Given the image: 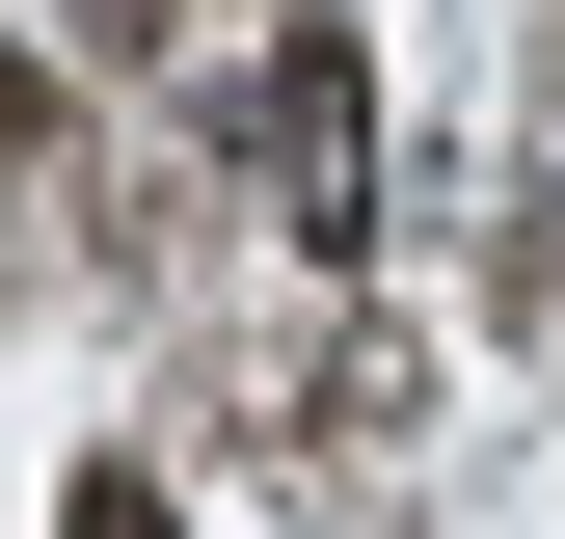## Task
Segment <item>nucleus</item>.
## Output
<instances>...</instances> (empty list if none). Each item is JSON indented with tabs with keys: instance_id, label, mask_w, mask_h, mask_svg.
Masks as SVG:
<instances>
[{
	"instance_id": "obj_1",
	"label": "nucleus",
	"mask_w": 565,
	"mask_h": 539,
	"mask_svg": "<svg viewBox=\"0 0 565 539\" xmlns=\"http://www.w3.org/2000/svg\"><path fill=\"white\" fill-rule=\"evenodd\" d=\"M243 162H269V216H297V243H350V216H377V82H350V28H297V54H269Z\"/></svg>"
},
{
	"instance_id": "obj_2",
	"label": "nucleus",
	"mask_w": 565,
	"mask_h": 539,
	"mask_svg": "<svg viewBox=\"0 0 565 539\" xmlns=\"http://www.w3.org/2000/svg\"><path fill=\"white\" fill-rule=\"evenodd\" d=\"M54 539H189V512H162V486H82V512H54Z\"/></svg>"
}]
</instances>
